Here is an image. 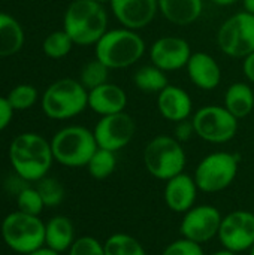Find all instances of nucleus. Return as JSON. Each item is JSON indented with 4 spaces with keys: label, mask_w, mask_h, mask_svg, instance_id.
I'll use <instances>...</instances> for the list:
<instances>
[{
    "label": "nucleus",
    "mask_w": 254,
    "mask_h": 255,
    "mask_svg": "<svg viewBox=\"0 0 254 255\" xmlns=\"http://www.w3.org/2000/svg\"><path fill=\"white\" fill-rule=\"evenodd\" d=\"M9 160L19 178L37 182L46 176L54 161L51 142L36 133L18 134L10 143Z\"/></svg>",
    "instance_id": "1"
},
{
    "label": "nucleus",
    "mask_w": 254,
    "mask_h": 255,
    "mask_svg": "<svg viewBox=\"0 0 254 255\" xmlns=\"http://www.w3.org/2000/svg\"><path fill=\"white\" fill-rule=\"evenodd\" d=\"M63 30L75 45H96L108 31V13L96 0H73L64 12Z\"/></svg>",
    "instance_id": "2"
},
{
    "label": "nucleus",
    "mask_w": 254,
    "mask_h": 255,
    "mask_svg": "<svg viewBox=\"0 0 254 255\" xmlns=\"http://www.w3.org/2000/svg\"><path fill=\"white\" fill-rule=\"evenodd\" d=\"M145 40L130 28L120 27L108 30L94 45L96 58L111 70L127 69L136 64L145 54Z\"/></svg>",
    "instance_id": "3"
},
{
    "label": "nucleus",
    "mask_w": 254,
    "mask_h": 255,
    "mask_svg": "<svg viewBox=\"0 0 254 255\" xmlns=\"http://www.w3.org/2000/svg\"><path fill=\"white\" fill-rule=\"evenodd\" d=\"M88 108V90L76 79L52 82L42 96V111L51 120H69Z\"/></svg>",
    "instance_id": "4"
},
{
    "label": "nucleus",
    "mask_w": 254,
    "mask_h": 255,
    "mask_svg": "<svg viewBox=\"0 0 254 255\" xmlns=\"http://www.w3.org/2000/svg\"><path fill=\"white\" fill-rule=\"evenodd\" d=\"M97 148L93 131L82 126L64 127L51 140L54 160L67 167L87 166Z\"/></svg>",
    "instance_id": "5"
},
{
    "label": "nucleus",
    "mask_w": 254,
    "mask_h": 255,
    "mask_svg": "<svg viewBox=\"0 0 254 255\" xmlns=\"http://www.w3.org/2000/svg\"><path fill=\"white\" fill-rule=\"evenodd\" d=\"M186 161L187 158L181 142L166 134L156 136L144 149L145 169L151 176L160 181H169L183 173Z\"/></svg>",
    "instance_id": "6"
},
{
    "label": "nucleus",
    "mask_w": 254,
    "mask_h": 255,
    "mask_svg": "<svg viewBox=\"0 0 254 255\" xmlns=\"http://www.w3.org/2000/svg\"><path fill=\"white\" fill-rule=\"evenodd\" d=\"M1 238L7 248L27 255L45 245V224L36 215L16 211L3 220Z\"/></svg>",
    "instance_id": "7"
},
{
    "label": "nucleus",
    "mask_w": 254,
    "mask_h": 255,
    "mask_svg": "<svg viewBox=\"0 0 254 255\" xmlns=\"http://www.w3.org/2000/svg\"><path fill=\"white\" fill-rule=\"evenodd\" d=\"M240 157L232 152H213L201 160L195 170V182L204 193L226 190L237 178Z\"/></svg>",
    "instance_id": "8"
},
{
    "label": "nucleus",
    "mask_w": 254,
    "mask_h": 255,
    "mask_svg": "<svg viewBox=\"0 0 254 255\" xmlns=\"http://www.w3.org/2000/svg\"><path fill=\"white\" fill-rule=\"evenodd\" d=\"M220 51L231 58H246L254 52V15L243 10L229 16L217 31Z\"/></svg>",
    "instance_id": "9"
},
{
    "label": "nucleus",
    "mask_w": 254,
    "mask_h": 255,
    "mask_svg": "<svg viewBox=\"0 0 254 255\" xmlns=\"http://www.w3.org/2000/svg\"><path fill=\"white\" fill-rule=\"evenodd\" d=\"M238 121L225 106L219 105L204 106L192 118L196 136L210 143H226L232 140L238 131Z\"/></svg>",
    "instance_id": "10"
},
{
    "label": "nucleus",
    "mask_w": 254,
    "mask_h": 255,
    "mask_svg": "<svg viewBox=\"0 0 254 255\" xmlns=\"http://www.w3.org/2000/svg\"><path fill=\"white\" fill-rule=\"evenodd\" d=\"M135 131H136L135 120L124 111V112L100 117V120L94 126L93 134L99 148L117 152L126 148L132 142Z\"/></svg>",
    "instance_id": "11"
},
{
    "label": "nucleus",
    "mask_w": 254,
    "mask_h": 255,
    "mask_svg": "<svg viewBox=\"0 0 254 255\" xmlns=\"http://www.w3.org/2000/svg\"><path fill=\"white\" fill-rule=\"evenodd\" d=\"M219 239L225 250L241 253L254 245V214L249 211H235L222 220Z\"/></svg>",
    "instance_id": "12"
},
{
    "label": "nucleus",
    "mask_w": 254,
    "mask_h": 255,
    "mask_svg": "<svg viewBox=\"0 0 254 255\" xmlns=\"http://www.w3.org/2000/svg\"><path fill=\"white\" fill-rule=\"evenodd\" d=\"M222 220L223 217L219 209L211 205L193 206L186 212L180 230L184 239L201 245L219 235Z\"/></svg>",
    "instance_id": "13"
},
{
    "label": "nucleus",
    "mask_w": 254,
    "mask_h": 255,
    "mask_svg": "<svg viewBox=\"0 0 254 255\" xmlns=\"http://www.w3.org/2000/svg\"><path fill=\"white\" fill-rule=\"evenodd\" d=\"M148 54L151 64L163 72H175L187 66L193 52L186 39L178 36H162L154 40Z\"/></svg>",
    "instance_id": "14"
},
{
    "label": "nucleus",
    "mask_w": 254,
    "mask_h": 255,
    "mask_svg": "<svg viewBox=\"0 0 254 255\" xmlns=\"http://www.w3.org/2000/svg\"><path fill=\"white\" fill-rule=\"evenodd\" d=\"M109 6L121 27L135 31L148 27L159 12L157 0H111Z\"/></svg>",
    "instance_id": "15"
},
{
    "label": "nucleus",
    "mask_w": 254,
    "mask_h": 255,
    "mask_svg": "<svg viewBox=\"0 0 254 255\" xmlns=\"http://www.w3.org/2000/svg\"><path fill=\"white\" fill-rule=\"evenodd\" d=\"M186 70L189 79L199 90L213 91L222 82V69L217 60L208 52H193L186 66Z\"/></svg>",
    "instance_id": "16"
},
{
    "label": "nucleus",
    "mask_w": 254,
    "mask_h": 255,
    "mask_svg": "<svg viewBox=\"0 0 254 255\" xmlns=\"http://www.w3.org/2000/svg\"><path fill=\"white\" fill-rule=\"evenodd\" d=\"M157 109L165 120L177 124L190 118L193 100L184 88L169 84L157 94Z\"/></svg>",
    "instance_id": "17"
},
{
    "label": "nucleus",
    "mask_w": 254,
    "mask_h": 255,
    "mask_svg": "<svg viewBox=\"0 0 254 255\" xmlns=\"http://www.w3.org/2000/svg\"><path fill=\"white\" fill-rule=\"evenodd\" d=\"M198 185L195 178L187 173H180L169 181H166L165 187V202L168 208L174 212H187L193 208L198 196Z\"/></svg>",
    "instance_id": "18"
},
{
    "label": "nucleus",
    "mask_w": 254,
    "mask_h": 255,
    "mask_svg": "<svg viewBox=\"0 0 254 255\" xmlns=\"http://www.w3.org/2000/svg\"><path fill=\"white\" fill-rule=\"evenodd\" d=\"M126 106L127 94L117 84L106 82L88 91V108L100 117L124 112Z\"/></svg>",
    "instance_id": "19"
},
{
    "label": "nucleus",
    "mask_w": 254,
    "mask_h": 255,
    "mask_svg": "<svg viewBox=\"0 0 254 255\" xmlns=\"http://www.w3.org/2000/svg\"><path fill=\"white\" fill-rule=\"evenodd\" d=\"M159 12L174 25L186 27L196 22L204 10V0H157Z\"/></svg>",
    "instance_id": "20"
},
{
    "label": "nucleus",
    "mask_w": 254,
    "mask_h": 255,
    "mask_svg": "<svg viewBox=\"0 0 254 255\" xmlns=\"http://www.w3.org/2000/svg\"><path fill=\"white\" fill-rule=\"evenodd\" d=\"M75 242V229L69 218L66 217H54L45 224V245L55 251L63 253L70 250Z\"/></svg>",
    "instance_id": "21"
},
{
    "label": "nucleus",
    "mask_w": 254,
    "mask_h": 255,
    "mask_svg": "<svg viewBox=\"0 0 254 255\" xmlns=\"http://www.w3.org/2000/svg\"><path fill=\"white\" fill-rule=\"evenodd\" d=\"M223 106L238 120L249 117L254 109V91L250 84L234 82L225 93Z\"/></svg>",
    "instance_id": "22"
},
{
    "label": "nucleus",
    "mask_w": 254,
    "mask_h": 255,
    "mask_svg": "<svg viewBox=\"0 0 254 255\" xmlns=\"http://www.w3.org/2000/svg\"><path fill=\"white\" fill-rule=\"evenodd\" d=\"M24 45V30L10 15L0 12V57L16 54Z\"/></svg>",
    "instance_id": "23"
},
{
    "label": "nucleus",
    "mask_w": 254,
    "mask_h": 255,
    "mask_svg": "<svg viewBox=\"0 0 254 255\" xmlns=\"http://www.w3.org/2000/svg\"><path fill=\"white\" fill-rule=\"evenodd\" d=\"M133 84L138 90L144 93H156L159 94L163 88L169 85L166 72L159 69L154 64L139 67L133 75Z\"/></svg>",
    "instance_id": "24"
},
{
    "label": "nucleus",
    "mask_w": 254,
    "mask_h": 255,
    "mask_svg": "<svg viewBox=\"0 0 254 255\" xmlns=\"http://www.w3.org/2000/svg\"><path fill=\"white\" fill-rule=\"evenodd\" d=\"M105 255H147L142 245L126 233H115L103 244Z\"/></svg>",
    "instance_id": "25"
},
{
    "label": "nucleus",
    "mask_w": 254,
    "mask_h": 255,
    "mask_svg": "<svg viewBox=\"0 0 254 255\" xmlns=\"http://www.w3.org/2000/svg\"><path fill=\"white\" fill-rule=\"evenodd\" d=\"M115 167H117L115 152L108 151V149H102V148L96 149V152L93 154V157L90 158V161L87 164L88 173L94 179H106V178H109L114 173Z\"/></svg>",
    "instance_id": "26"
},
{
    "label": "nucleus",
    "mask_w": 254,
    "mask_h": 255,
    "mask_svg": "<svg viewBox=\"0 0 254 255\" xmlns=\"http://www.w3.org/2000/svg\"><path fill=\"white\" fill-rule=\"evenodd\" d=\"M109 72L111 69L103 64L100 60L94 58L84 64L79 73V82L90 91L93 88H97L106 82H109Z\"/></svg>",
    "instance_id": "27"
},
{
    "label": "nucleus",
    "mask_w": 254,
    "mask_h": 255,
    "mask_svg": "<svg viewBox=\"0 0 254 255\" xmlns=\"http://www.w3.org/2000/svg\"><path fill=\"white\" fill-rule=\"evenodd\" d=\"M73 45H75L73 40L64 30H57V31L49 33L43 39L42 51L46 57L52 60H60L72 51Z\"/></svg>",
    "instance_id": "28"
},
{
    "label": "nucleus",
    "mask_w": 254,
    "mask_h": 255,
    "mask_svg": "<svg viewBox=\"0 0 254 255\" xmlns=\"http://www.w3.org/2000/svg\"><path fill=\"white\" fill-rule=\"evenodd\" d=\"M6 99L10 103L13 111H27L37 100V90L33 85L19 84L10 90Z\"/></svg>",
    "instance_id": "29"
},
{
    "label": "nucleus",
    "mask_w": 254,
    "mask_h": 255,
    "mask_svg": "<svg viewBox=\"0 0 254 255\" xmlns=\"http://www.w3.org/2000/svg\"><path fill=\"white\" fill-rule=\"evenodd\" d=\"M36 190L39 191L45 206H57L61 203V200L64 197V190H63L61 184L52 178L45 176L40 181H37Z\"/></svg>",
    "instance_id": "30"
},
{
    "label": "nucleus",
    "mask_w": 254,
    "mask_h": 255,
    "mask_svg": "<svg viewBox=\"0 0 254 255\" xmlns=\"http://www.w3.org/2000/svg\"><path fill=\"white\" fill-rule=\"evenodd\" d=\"M16 205H18V211L28 214V215H36V217L42 212V209L45 206L39 191L36 188H30V187H25L24 190L19 191Z\"/></svg>",
    "instance_id": "31"
},
{
    "label": "nucleus",
    "mask_w": 254,
    "mask_h": 255,
    "mask_svg": "<svg viewBox=\"0 0 254 255\" xmlns=\"http://www.w3.org/2000/svg\"><path fill=\"white\" fill-rule=\"evenodd\" d=\"M69 255H105V248L97 239L84 236L73 242L69 250Z\"/></svg>",
    "instance_id": "32"
},
{
    "label": "nucleus",
    "mask_w": 254,
    "mask_h": 255,
    "mask_svg": "<svg viewBox=\"0 0 254 255\" xmlns=\"http://www.w3.org/2000/svg\"><path fill=\"white\" fill-rule=\"evenodd\" d=\"M162 255H204V250L199 244L183 238L172 242Z\"/></svg>",
    "instance_id": "33"
},
{
    "label": "nucleus",
    "mask_w": 254,
    "mask_h": 255,
    "mask_svg": "<svg viewBox=\"0 0 254 255\" xmlns=\"http://www.w3.org/2000/svg\"><path fill=\"white\" fill-rule=\"evenodd\" d=\"M193 134H196V133H195V127H193L192 120L190 121L184 120V121L177 123V126H175V139L178 142H181V143L187 142V140H190V137Z\"/></svg>",
    "instance_id": "34"
},
{
    "label": "nucleus",
    "mask_w": 254,
    "mask_h": 255,
    "mask_svg": "<svg viewBox=\"0 0 254 255\" xmlns=\"http://www.w3.org/2000/svg\"><path fill=\"white\" fill-rule=\"evenodd\" d=\"M12 115H13V109L10 106V103L7 102L6 97H1L0 96V131L4 130L10 120H12Z\"/></svg>",
    "instance_id": "35"
},
{
    "label": "nucleus",
    "mask_w": 254,
    "mask_h": 255,
    "mask_svg": "<svg viewBox=\"0 0 254 255\" xmlns=\"http://www.w3.org/2000/svg\"><path fill=\"white\" fill-rule=\"evenodd\" d=\"M243 70H244L247 81L254 84V52H252L250 55H247L243 60Z\"/></svg>",
    "instance_id": "36"
},
{
    "label": "nucleus",
    "mask_w": 254,
    "mask_h": 255,
    "mask_svg": "<svg viewBox=\"0 0 254 255\" xmlns=\"http://www.w3.org/2000/svg\"><path fill=\"white\" fill-rule=\"evenodd\" d=\"M27 255H58V253L49 250L48 247H42V248H39V250H36V251H33V253Z\"/></svg>",
    "instance_id": "37"
},
{
    "label": "nucleus",
    "mask_w": 254,
    "mask_h": 255,
    "mask_svg": "<svg viewBox=\"0 0 254 255\" xmlns=\"http://www.w3.org/2000/svg\"><path fill=\"white\" fill-rule=\"evenodd\" d=\"M210 1L217 6H232V4L238 3L240 0H210Z\"/></svg>",
    "instance_id": "38"
},
{
    "label": "nucleus",
    "mask_w": 254,
    "mask_h": 255,
    "mask_svg": "<svg viewBox=\"0 0 254 255\" xmlns=\"http://www.w3.org/2000/svg\"><path fill=\"white\" fill-rule=\"evenodd\" d=\"M243 6H244V10L254 15V0H243Z\"/></svg>",
    "instance_id": "39"
},
{
    "label": "nucleus",
    "mask_w": 254,
    "mask_h": 255,
    "mask_svg": "<svg viewBox=\"0 0 254 255\" xmlns=\"http://www.w3.org/2000/svg\"><path fill=\"white\" fill-rule=\"evenodd\" d=\"M211 255H235V253H232L229 250H222V251H217V253H214V254Z\"/></svg>",
    "instance_id": "40"
},
{
    "label": "nucleus",
    "mask_w": 254,
    "mask_h": 255,
    "mask_svg": "<svg viewBox=\"0 0 254 255\" xmlns=\"http://www.w3.org/2000/svg\"><path fill=\"white\" fill-rule=\"evenodd\" d=\"M97 3H100V4H105V3H111V0H96Z\"/></svg>",
    "instance_id": "41"
},
{
    "label": "nucleus",
    "mask_w": 254,
    "mask_h": 255,
    "mask_svg": "<svg viewBox=\"0 0 254 255\" xmlns=\"http://www.w3.org/2000/svg\"><path fill=\"white\" fill-rule=\"evenodd\" d=\"M250 255H254V245L252 247V250H250Z\"/></svg>",
    "instance_id": "42"
}]
</instances>
